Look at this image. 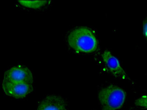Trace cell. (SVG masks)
<instances>
[{"instance_id": "1", "label": "cell", "mask_w": 147, "mask_h": 110, "mask_svg": "<svg viewBox=\"0 0 147 110\" xmlns=\"http://www.w3.org/2000/svg\"><path fill=\"white\" fill-rule=\"evenodd\" d=\"M67 41L70 47L78 52L91 53L98 47V41L94 33L85 27L73 30L68 35Z\"/></svg>"}, {"instance_id": "2", "label": "cell", "mask_w": 147, "mask_h": 110, "mask_svg": "<svg viewBox=\"0 0 147 110\" xmlns=\"http://www.w3.org/2000/svg\"><path fill=\"white\" fill-rule=\"evenodd\" d=\"M126 97L122 89L111 85L100 89L98 97L102 110H117L124 105Z\"/></svg>"}, {"instance_id": "3", "label": "cell", "mask_w": 147, "mask_h": 110, "mask_svg": "<svg viewBox=\"0 0 147 110\" xmlns=\"http://www.w3.org/2000/svg\"><path fill=\"white\" fill-rule=\"evenodd\" d=\"M3 81L32 84L33 76L30 70L25 66H15L5 72Z\"/></svg>"}, {"instance_id": "4", "label": "cell", "mask_w": 147, "mask_h": 110, "mask_svg": "<svg viewBox=\"0 0 147 110\" xmlns=\"http://www.w3.org/2000/svg\"><path fill=\"white\" fill-rule=\"evenodd\" d=\"M2 89L8 96L16 99H23L33 91L32 84L3 81Z\"/></svg>"}, {"instance_id": "5", "label": "cell", "mask_w": 147, "mask_h": 110, "mask_svg": "<svg viewBox=\"0 0 147 110\" xmlns=\"http://www.w3.org/2000/svg\"><path fill=\"white\" fill-rule=\"evenodd\" d=\"M102 58L109 71L113 76L117 78L125 80H130L125 70L116 57L113 56L111 52L105 50L102 54Z\"/></svg>"}, {"instance_id": "6", "label": "cell", "mask_w": 147, "mask_h": 110, "mask_svg": "<svg viewBox=\"0 0 147 110\" xmlns=\"http://www.w3.org/2000/svg\"><path fill=\"white\" fill-rule=\"evenodd\" d=\"M67 104L62 97L48 96L40 102L37 110H67Z\"/></svg>"}, {"instance_id": "7", "label": "cell", "mask_w": 147, "mask_h": 110, "mask_svg": "<svg viewBox=\"0 0 147 110\" xmlns=\"http://www.w3.org/2000/svg\"><path fill=\"white\" fill-rule=\"evenodd\" d=\"M21 5L31 9H38L44 7L48 3L45 1H19Z\"/></svg>"}, {"instance_id": "8", "label": "cell", "mask_w": 147, "mask_h": 110, "mask_svg": "<svg viewBox=\"0 0 147 110\" xmlns=\"http://www.w3.org/2000/svg\"><path fill=\"white\" fill-rule=\"evenodd\" d=\"M134 104L137 106L142 107L147 109V95L142 96L136 100Z\"/></svg>"}, {"instance_id": "9", "label": "cell", "mask_w": 147, "mask_h": 110, "mask_svg": "<svg viewBox=\"0 0 147 110\" xmlns=\"http://www.w3.org/2000/svg\"><path fill=\"white\" fill-rule=\"evenodd\" d=\"M143 33L144 36L147 38V15L143 21Z\"/></svg>"}]
</instances>
